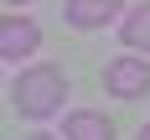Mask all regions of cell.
Masks as SVG:
<instances>
[{"label":"cell","mask_w":150,"mask_h":140,"mask_svg":"<svg viewBox=\"0 0 150 140\" xmlns=\"http://www.w3.org/2000/svg\"><path fill=\"white\" fill-rule=\"evenodd\" d=\"M119 36L135 47V52H145V57H150V0H145V5H135V11L124 16V31H119Z\"/></svg>","instance_id":"obj_6"},{"label":"cell","mask_w":150,"mask_h":140,"mask_svg":"<svg viewBox=\"0 0 150 140\" xmlns=\"http://www.w3.org/2000/svg\"><path fill=\"white\" fill-rule=\"evenodd\" d=\"M62 93H67V73L52 68V62H42V68H31V73L16 78L11 99H16V109H21L26 119H52L62 109Z\"/></svg>","instance_id":"obj_1"},{"label":"cell","mask_w":150,"mask_h":140,"mask_svg":"<svg viewBox=\"0 0 150 140\" xmlns=\"http://www.w3.org/2000/svg\"><path fill=\"white\" fill-rule=\"evenodd\" d=\"M62 135L67 140H114V124L104 114H93V109H78V114L62 119Z\"/></svg>","instance_id":"obj_4"},{"label":"cell","mask_w":150,"mask_h":140,"mask_svg":"<svg viewBox=\"0 0 150 140\" xmlns=\"http://www.w3.org/2000/svg\"><path fill=\"white\" fill-rule=\"evenodd\" d=\"M11 5H21V0H11Z\"/></svg>","instance_id":"obj_9"},{"label":"cell","mask_w":150,"mask_h":140,"mask_svg":"<svg viewBox=\"0 0 150 140\" xmlns=\"http://www.w3.org/2000/svg\"><path fill=\"white\" fill-rule=\"evenodd\" d=\"M31 140H52V135H31Z\"/></svg>","instance_id":"obj_8"},{"label":"cell","mask_w":150,"mask_h":140,"mask_svg":"<svg viewBox=\"0 0 150 140\" xmlns=\"http://www.w3.org/2000/svg\"><path fill=\"white\" fill-rule=\"evenodd\" d=\"M104 88L119 93V99L150 93V57H114V62L104 68Z\"/></svg>","instance_id":"obj_2"},{"label":"cell","mask_w":150,"mask_h":140,"mask_svg":"<svg viewBox=\"0 0 150 140\" xmlns=\"http://www.w3.org/2000/svg\"><path fill=\"white\" fill-rule=\"evenodd\" d=\"M119 16V0H67V21L73 26H104Z\"/></svg>","instance_id":"obj_5"},{"label":"cell","mask_w":150,"mask_h":140,"mask_svg":"<svg viewBox=\"0 0 150 140\" xmlns=\"http://www.w3.org/2000/svg\"><path fill=\"white\" fill-rule=\"evenodd\" d=\"M36 42H42V31L31 21H5L0 26V57L5 62H21L26 52H36Z\"/></svg>","instance_id":"obj_3"},{"label":"cell","mask_w":150,"mask_h":140,"mask_svg":"<svg viewBox=\"0 0 150 140\" xmlns=\"http://www.w3.org/2000/svg\"><path fill=\"white\" fill-rule=\"evenodd\" d=\"M135 140H150V124H140V135H135Z\"/></svg>","instance_id":"obj_7"}]
</instances>
